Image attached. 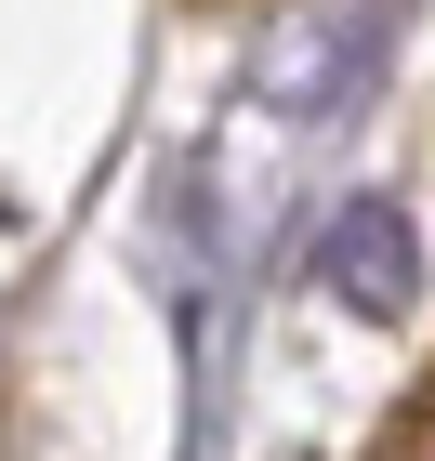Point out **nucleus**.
<instances>
[{"mask_svg": "<svg viewBox=\"0 0 435 461\" xmlns=\"http://www.w3.org/2000/svg\"><path fill=\"white\" fill-rule=\"evenodd\" d=\"M383 461H435V395H422V409H409V435H396V448H383Z\"/></svg>", "mask_w": 435, "mask_h": 461, "instance_id": "2", "label": "nucleus"}, {"mask_svg": "<svg viewBox=\"0 0 435 461\" xmlns=\"http://www.w3.org/2000/svg\"><path fill=\"white\" fill-rule=\"evenodd\" d=\"M317 290L343 303V317H369V330H396L409 303H422V250H409V212H396V198L330 212V238H317Z\"/></svg>", "mask_w": 435, "mask_h": 461, "instance_id": "1", "label": "nucleus"}]
</instances>
